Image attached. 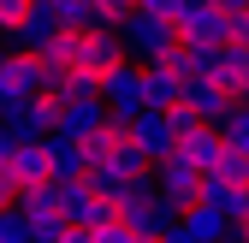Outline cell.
<instances>
[{"mask_svg": "<svg viewBox=\"0 0 249 243\" xmlns=\"http://www.w3.org/2000/svg\"><path fill=\"white\" fill-rule=\"evenodd\" d=\"M119 220L131 226L137 237H166V231L184 226V208H172L160 196V178H137L131 196H124V208H119Z\"/></svg>", "mask_w": 249, "mask_h": 243, "instance_id": "obj_1", "label": "cell"}, {"mask_svg": "<svg viewBox=\"0 0 249 243\" xmlns=\"http://www.w3.org/2000/svg\"><path fill=\"white\" fill-rule=\"evenodd\" d=\"M119 42H124V59H160V53H172L178 42H184V30H178V18H160V12H124L119 18Z\"/></svg>", "mask_w": 249, "mask_h": 243, "instance_id": "obj_2", "label": "cell"}, {"mask_svg": "<svg viewBox=\"0 0 249 243\" xmlns=\"http://www.w3.org/2000/svg\"><path fill=\"white\" fill-rule=\"evenodd\" d=\"M101 101L113 119H124L131 125L137 113H148V66H137V59H124V66H113L101 77Z\"/></svg>", "mask_w": 249, "mask_h": 243, "instance_id": "obj_3", "label": "cell"}, {"mask_svg": "<svg viewBox=\"0 0 249 243\" xmlns=\"http://www.w3.org/2000/svg\"><path fill=\"white\" fill-rule=\"evenodd\" d=\"M154 178H160V196L172 202V208H184V214H190V208L202 202V166H190V160H184V155H166L160 166H154Z\"/></svg>", "mask_w": 249, "mask_h": 243, "instance_id": "obj_4", "label": "cell"}, {"mask_svg": "<svg viewBox=\"0 0 249 243\" xmlns=\"http://www.w3.org/2000/svg\"><path fill=\"white\" fill-rule=\"evenodd\" d=\"M0 125H6V137H12V142H48V137L59 131V107H53L48 95H36V101L12 107Z\"/></svg>", "mask_w": 249, "mask_h": 243, "instance_id": "obj_5", "label": "cell"}, {"mask_svg": "<svg viewBox=\"0 0 249 243\" xmlns=\"http://www.w3.org/2000/svg\"><path fill=\"white\" fill-rule=\"evenodd\" d=\"M184 107H190L202 125H226L231 107H237V95H231L220 77H190V83H184Z\"/></svg>", "mask_w": 249, "mask_h": 243, "instance_id": "obj_6", "label": "cell"}, {"mask_svg": "<svg viewBox=\"0 0 249 243\" xmlns=\"http://www.w3.org/2000/svg\"><path fill=\"white\" fill-rule=\"evenodd\" d=\"M131 142L142 148L154 166H160L172 148H178V131H172V119H166L160 107H148V113H137V119H131Z\"/></svg>", "mask_w": 249, "mask_h": 243, "instance_id": "obj_7", "label": "cell"}, {"mask_svg": "<svg viewBox=\"0 0 249 243\" xmlns=\"http://www.w3.org/2000/svg\"><path fill=\"white\" fill-rule=\"evenodd\" d=\"M59 36H66V24L53 18V6H48V0H36V6H30V18L12 30V48H24V53H48Z\"/></svg>", "mask_w": 249, "mask_h": 243, "instance_id": "obj_8", "label": "cell"}, {"mask_svg": "<svg viewBox=\"0 0 249 243\" xmlns=\"http://www.w3.org/2000/svg\"><path fill=\"white\" fill-rule=\"evenodd\" d=\"M12 172H18V196L53 184V160H48V142H12Z\"/></svg>", "mask_w": 249, "mask_h": 243, "instance_id": "obj_9", "label": "cell"}, {"mask_svg": "<svg viewBox=\"0 0 249 243\" xmlns=\"http://www.w3.org/2000/svg\"><path fill=\"white\" fill-rule=\"evenodd\" d=\"M48 160H53V184H77V178H89V155H83V142L66 137V131L48 137Z\"/></svg>", "mask_w": 249, "mask_h": 243, "instance_id": "obj_10", "label": "cell"}, {"mask_svg": "<svg viewBox=\"0 0 249 243\" xmlns=\"http://www.w3.org/2000/svg\"><path fill=\"white\" fill-rule=\"evenodd\" d=\"M184 231H190L196 243H231V237H237V220L220 214L213 202H196L190 214H184Z\"/></svg>", "mask_w": 249, "mask_h": 243, "instance_id": "obj_11", "label": "cell"}, {"mask_svg": "<svg viewBox=\"0 0 249 243\" xmlns=\"http://www.w3.org/2000/svg\"><path fill=\"white\" fill-rule=\"evenodd\" d=\"M178 30H184V42L226 48V42H231V12H226V6H208V12H190V18H178Z\"/></svg>", "mask_w": 249, "mask_h": 243, "instance_id": "obj_12", "label": "cell"}, {"mask_svg": "<svg viewBox=\"0 0 249 243\" xmlns=\"http://www.w3.org/2000/svg\"><path fill=\"white\" fill-rule=\"evenodd\" d=\"M172 155H184L190 166H202V172H213V166L226 160V137H220V125H202V131H190V137H184V142L172 148Z\"/></svg>", "mask_w": 249, "mask_h": 243, "instance_id": "obj_13", "label": "cell"}, {"mask_svg": "<svg viewBox=\"0 0 249 243\" xmlns=\"http://www.w3.org/2000/svg\"><path fill=\"white\" fill-rule=\"evenodd\" d=\"M101 125H107V101H101V95H95V101H66V107H59V131L77 137V142H89Z\"/></svg>", "mask_w": 249, "mask_h": 243, "instance_id": "obj_14", "label": "cell"}, {"mask_svg": "<svg viewBox=\"0 0 249 243\" xmlns=\"http://www.w3.org/2000/svg\"><path fill=\"white\" fill-rule=\"evenodd\" d=\"M220 83L231 89L237 101H249V48L243 42H226L220 48Z\"/></svg>", "mask_w": 249, "mask_h": 243, "instance_id": "obj_15", "label": "cell"}, {"mask_svg": "<svg viewBox=\"0 0 249 243\" xmlns=\"http://www.w3.org/2000/svg\"><path fill=\"white\" fill-rule=\"evenodd\" d=\"M95 166H113L119 178H131V184H137V178H154V160L142 155V148H137L131 137H124V142L113 148V155H107V160H95Z\"/></svg>", "mask_w": 249, "mask_h": 243, "instance_id": "obj_16", "label": "cell"}, {"mask_svg": "<svg viewBox=\"0 0 249 243\" xmlns=\"http://www.w3.org/2000/svg\"><path fill=\"white\" fill-rule=\"evenodd\" d=\"M95 95H101V77H89V71H59V83L48 89L53 107H66V101H95Z\"/></svg>", "mask_w": 249, "mask_h": 243, "instance_id": "obj_17", "label": "cell"}, {"mask_svg": "<svg viewBox=\"0 0 249 243\" xmlns=\"http://www.w3.org/2000/svg\"><path fill=\"white\" fill-rule=\"evenodd\" d=\"M48 6H53V18L66 30H101L107 24V12L95 6V0H48Z\"/></svg>", "mask_w": 249, "mask_h": 243, "instance_id": "obj_18", "label": "cell"}, {"mask_svg": "<svg viewBox=\"0 0 249 243\" xmlns=\"http://www.w3.org/2000/svg\"><path fill=\"white\" fill-rule=\"evenodd\" d=\"M208 178H220V184H237V190H243V184H249V155H243V148H226V160L213 166Z\"/></svg>", "mask_w": 249, "mask_h": 243, "instance_id": "obj_19", "label": "cell"}, {"mask_svg": "<svg viewBox=\"0 0 249 243\" xmlns=\"http://www.w3.org/2000/svg\"><path fill=\"white\" fill-rule=\"evenodd\" d=\"M66 231H71V220L59 214V208H53V214H36V220H30V243H59Z\"/></svg>", "mask_w": 249, "mask_h": 243, "instance_id": "obj_20", "label": "cell"}, {"mask_svg": "<svg viewBox=\"0 0 249 243\" xmlns=\"http://www.w3.org/2000/svg\"><path fill=\"white\" fill-rule=\"evenodd\" d=\"M220 137H226V148H243V155H249V101L231 107V119L220 125Z\"/></svg>", "mask_w": 249, "mask_h": 243, "instance_id": "obj_21", "label": "cell"}, {"mask_svg": "<svg viewBox=\"0 0 249 243\" xmlns=\"http://www.w3.org/2000/svg\"><path fill=\"white\" fill-rule=\"evenodd\" d=\"M0 243H30V220H24V208H0Z\"/></svg>", "mask_w": 249, "mask_h": 243, "instance_id": "obj_22", "label": "cell"}, {"mask_svg": "<svg viewBox=\"0 0 249 243\" xmlns=\"http://www.w3.org/2000/svg\"><path fill=\"white\" fill-rule=\"evenodd\" d=\"M30 6H36V0H0V36L12 42V30L30 18Z\"/></svg>", "mask_w": 249, "mask_h": 243, "instance_id": "obj_23", "label": "cell"}, {"mask_svg": "<svg viewBox=\"0 0 249 243\" xmlns=\"http://www.w3.org/2000/svg\"><path fill=\"white\" fill-rule=\"evenodd\" d=\"M95 243H142V237L124 226V220H107V226H95Z\"/></svg>", "mask_w": 249, "mask_h": 243, "instance_id": "obj_24", "label": "cell"}, {"mask_svg": "<svg viewBox=\"0 0 249 243\" xmlns=\"http://www.w3.org/2000/svg\"><path fill=\"white\" fill-rule=\"evenodd\" d=\"M18 202V172H12V155H0V208Z\"/></svg>", "mask_w": 249, "mask_h": 243, "instance_id": "obj_25", "label": "cell"}, {"mask_svg": "<svg viewBox=\"0 0 249 243\" xmlns=\"http://www.w3.org/2000/svg\"><path fill=\"white\" fill-rule=\"evenodd\" d=\"M95 6H101V12H107V24H119V18H124V12H137V0H95Z\"/></svg>", "mask_w": 249, "mask_h": 243, "instance_id": "obj_26", "label": "cell"}, {"mask_svg": "<svg viewBox=\"0 0 249 243\" xmlns=\"http://www.w3.org/2000/svg\"><path fill=\"white\" fill-rule=\"evenodd\" d=\"M137 12H160V18H172V12H178V0H137Z\"/></svg>", "mask_w": 249, "mask_h": 243, "instance_id": "obj_27", "label": "cell"}, {"mask_svg": "<svg viewBox=\"0 0 249 243\" xmlns=\"http://www.w3.org/2000/svg\"><path fill=\"white\" fill-rule=\"evenodd\" d=\"M208 6H220V0H178V12H172V18H190V12H208Z\"/></svg>", "mask_w": 249, "mask_h": 243, "instance_id": "obj_28", "label": "cell"}, {"mask_svg": "<svg viewBox=\"0 0 249 243\" xmlns=\"http://www.w3.org/2000/svg\"><path fill=\"white\" fill-rule=\"evenodd\" d=\"M59 243H95V231H89V226H71V231L59 237Z\"/></svg>", "mask_w": 249, "mask_h": 243, "instance_id": "obj_29", "label": "cell"}, {"mask_svg": "<svg viewBox=\"0 0 249 243\" xmlns=\"http://www.w3.org/2000/svg\"><path fill=\"white\" fill-rule=\"evenodd\" d=\"M220 6H226V12L237 18V12H249V0H220Z\"/></svg>", "mask_w": 249, "mask_h": 243, "instance_id": "obj_30", "label": "cell"}, {"mask_svg": "<svg viewBox=\"0 0 249 243\" xmlns=\"http://www.w3.org/2000/svg\"><path fill=\"white\" fill-rule=\"evenodd\" d=\"M166 243H196V237H190V231H184V226H178V231H166Z\"/></svg>", "mask_w": 249, "mask_h": 243, "instance_id": "obj_31", "label": "cell"}, {"mask_svg": "<svg viewBox=\"0 0 249 243\" xmlns=\"http://www.w3.org/2000/svg\"><path fill=\"white\" fill-rule=\"evenodd\" d=\"M12 107H18V101H12V95H6V89H0V119H6V113H12Z\"/></svg>", "mask_w": 249, "mask_h": 243, "instance_id": "obj_32", "label": "cell"}, {"mask_svg": "<svg viewBox=\"0 0 249 243\" xmlns=\"http://www.w3.org/2000/svg\"><path fill=\"white\" fill-rule=\"evenodd\" d=\"M0 155H12V137H6V125H0Z\"/></svg>", "mask_w": 249, "mask_h": 243, "instance_id": "obj_33", "label": "cell"}, {"mask_svg": "<svg viewBox=\"0 0 249 243\" xmlns=\"http://www.w3.org/2000/svg\"><path fill=\"white\" fill-rule=\"evenodd\" d=\"M6 53H12V42H6V36H0V66H6Z\"/></svg>", "mask_w": 249, "mask_h": 243, "instance_id": "obj_34", "label": "cell"}, {"mask_svg": "<svg viewBox=\"0 0 249 243\" xmlns=\"http://www.w3.org/2000/svg\"><path fill=\"white\" fill-rule=\"evenodd\" d=\"M243 220H249V184H243Z\"/></svg>", "mask_w": 249, "mask_h": 243, "instance_id": "obj_35", "label": "cell"}, {"mask_svg": "<svg viewBox=\"0 0 249 243\" xmlns=\"http://www.w3.org/2000/svg\"><path fill=\"white\" fill-rule=\"evenodd\" d=\"M237 237H243V243H249V220H243V226H237Z\"/></svg>", "mask_w": 249, "mask_h": 243, "instance_id": "obj_36", "label": "cell"}, {"mask_svg": "<svg viewBox=\"0 0 249 243\" xmlns=\"http://www.w3.org/2000/svg\"><path fill=\"white\" fill-rule=\"evenodd\" d=\"M142 243H166V237H142Z\"/></svg>", "mask_w": 249, "mask_h": 243, "instance_id": "obj_37", "label": "cell"}, {"mask_svg": "<svg viewBox=\"0 0 249 243\" xmlns=\"http://www.w3.org/2000/svg\"><path fill=\"white\" fill-rule=\"evenodd\" d=\"M231 243H243V237H231Z\"/></svg>", "mask_w": 249, "mask_h": 243, "instance_id": "obj_38", "label": "cell"}]
</instances>
